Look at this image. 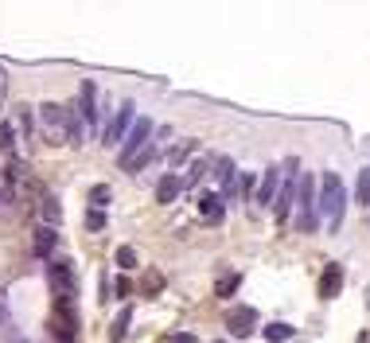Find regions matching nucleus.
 <instances>
[{"mask_svg": "<svg viewBox=\"0 0 370 343\" xmlns=\"http://www.w3.org/2000/svg\"><path fill=\"white\" fill-rule=\"evenodd\" d=\"M355 203L370 207V168H362V172H359V184H355Z\"/></svg>", "mask_w": 370, "mask_h": 343, "instance_id": "nucleus-20", "label": "nucleus"}, {"mask_svg": "<svg viewBox=\"0 0 370 343\" xmlns=\"http://www.w3.org/2000/svg\"><path fill=\"white\" fill-rule=\"evenodd\" d=\"M129 324H133V308L125 304V308H121V316L113 320V328H109V343H121V340H125V335H129Z\"/></svg>", "mask_w": 370, "mask_h": 343, "instance_id": "nucleus-18", "label": "nucleus"}, {"mask_svg": "<svg viewBox=\"0 0 370 343\" xmlns=\"http://www.w3.org/2000/svg\"><path fill=\"white\" fill-rule=\"evenodd\" d=\"M191 152H195V141H187V145H179V148H175V152H172V164H184V160L191 157Z\"/></svg>", "mask_w": 370, "mask_h": 343, "instance_id": "nucleus-26", "label": "nucleus"}, {"mask_svg": "<svg viewBox=\"0 0 370 343\" xmlns=\"http://www.w3.org/2000/svg\"><path fill=\"white\" fill-rule=\"evenodd\" d=\"M277 191H281V164H269L262 172V184H257L253 203H257V207H273V203H277Z\"/></svg>", "mask_w": 370, "mask_h": 343, "instance_id": "nucleus-10", "label": "nucleus"}, {"mask_svg": "<svg viewBox=\"0 0 370 343\" xmlns=\"http://www.w3.org/2000/svg\"><path fill=\"white\" fill-rule=\"evenodd\" d=\"M86 230H90V234H102V230H106V211L86 207Z\"/></svg>", "mask_w": 370, "mask_h": 343, "instance_id": "nucleus-23", "label": "nucleus"}, {"mask_svg": "<svg viewBox=\"0 0 370 343\" xmlns=\"http://www.w3.org/2000/svg\"><path fill=\"white\" fill-rule=\"evenodd\" d=\"M172 343H199V340H195V335H187V332H175Z\"/></svg>", "mask_w": 370, "mask_h": 343, "instance_id": "nucleus-31", "label": "nucleus"}, {"mask_svg": "<svg viewBox=\"0 0 370 343\" xmlns=\"http://www.w3.org/2000/svg\"><path fill=\"white\" fill-rule=\"evenodd\" d=\"M0 324H4V308H0Z\"/></svg>", "mask_w": 370, "mask_h": 343, "instance_id": "nucleus-32", "label": "nucleus"}, {"mask_svg": "<svg viewBox=\"0 0 370 343\" xmlns=\"http://www.w3.org/2000/svg\"><path fill=\"white\" fill-rule=\"evenodd\" d=\"M58 246V230H51V226H39L35 238H31V254L35 257H51Z\"/></svg>", "mask_w": 370, "mask_h": 343, "instance_id": "nucleus-14", "label": "nucleus"}, {"mask_svg": "<svg viewBox=\"0 0 370 343\" xmlns=\"http://www.w3.org/2000/svg\"><path fill=\"white\" fill-rule=\"evenodd\" d=\"M199 215L211 218V223H223V199L214 196V191H211V196H203V199H199Z\"/></svg>", "mask_w": 370, "mask_h": 343, "instance_id": "nucleus-17", "label": "nucleus"}, {"mask_svg": "<svg viewBox=\"0 0 370 343\" xmlns=\"http://www.w3.org/2000/svg\"><path fill=\"white\" fill-rule=\"evenodd\" d=\"M184 196V176H175V172H164V176L156 180V203H175V199Z\"/></svg>", "mask_w": 370, "mask_h": 343, "instance_id": "nucleus-12", "label": "nucleus"}, {"mask_svg": "<svg viewBox=\"0 0 370 343\" xmlns=\"http://www.w3.org/2000/svg\"><path fill=\"white\" fill-rule=\"evenodd\" d=\"M339 289H343V269H339V262H328L320 273V296L331 301V296H339Z\"/></svg>", "mask_w": 370, "mask_h": 343, "instance_id": "nucleus-13", "label": "nucleus"}, {"mask_svg": "<svg viewBox=\"0 0 370 343\" xmlns=\"http://www.w3.org/2000/svg\"><path fill=\"white\" fill-rule=\"evenodd\" d=\"M0 152H12V125L0 121Z\"/></svg>", "mask_w": 370, "mask_h": 343, "instance_id": "nucleus-29", "label": "nucleus"}, {"mask_svg": "<svg viewBox=\"0 0 370 343\" xmlns=\"http://www.w3.org/2000/svg\"><path fill=\"white\" fill-rule=\"evenodd\" d=\"M113 262H117V269H136V250L133 246H117Z\"/></svg>", "mask_w": 370, "mask_h": 343, "instance_id": "nucleus-21", "label": "nucleus"}, {"mask_svg": "<svg viewBox=\"0 0 370 343\" xmlns=\"http://www.w3.org/2000/svg\"><path fill=\"white\" fill-rule=\"evenodd\" d=\"M31 129H35V118H31V109H24V113H19V133L31 137Z\"/></svg>", "mask_w": 370, "mask_h": 343, "instance_id": "nucleus-28", "label": "nucleus"}, {"mask_svg": "<svg viewBox=\"0 0 370 343\" xmlns=\"http://www.w3.org/2000/svg\"><path fill=\"white\" fill-rule=\"evenodd\" d=\"M253 324H257V312H253V308H242V312L230 316V332H234V335H250Z\"/></svg>", "mask_w": 370, "mask_h": 343, "instance_id": "nucleus-16", "label": "nucleus"}, {"mask_svg": "<svg viewBox=\"0 0 370 343\" xmlns=\"http://www.w3.org/2000/svg\"><path fill=\"white\" fill-rule=\"evenodd\" d=\"M296 191H300V160L289 157V160L281 164V191H277V203H273V215H277V223H289V218H292Z\"/></svg>", "mask_w": 370, "mask_h": 343, "instance_id": "nucleus-2", "label": "nucleus"}, {"mask_svg": "<svg viewBox=\"0 0 370 343\" xmlns=\"http://www.w3.org/2000/svg\"><path fill=\"white\" fill-rule=\"evenodd\" d=\"M109 199H113L109 184H94V187H90V207H94V211H106V207H109Z\"/></svg>", "mask_w": 370, "mask_h": 343, "instance_id": "nucleus-19", "label": "nucleus"}, {"mask_svg": "<svg viewBox=\"0 0 370 343\" xmlns=\"http://www.w3.org/2000/svg\"><path fill=\"white\" fill-rule=\"evenodd\" d=\"M152 145V121L148 118H136V125L129 129V137L121 141V152H117V168H133V160L145 152V148Z\"/></svg>", "mask_w": 370, "mask_h": 343, "instance_id": "nucleus-4", "label": "nucleus"}, {"mask_svg": "<svg viewBox=\"0 0 370 343\" xmlns=\"http://www.w3.org/2000/svg\"><path fill=\"white\" fill-rule=\"evenodd\" d=\"M51 335H55L58 343H74V335H78V308H74V301H55Z\"/></svg>", "mask_w": 370, "mask_h": 343, "instance_id": "nucleus-6", "label": "nucleus"}, {"mask_svg": "<svg viewBox=\"0 0 370 343\" xmlns=\"http://www.w3.org/2000/svg\"><path fill=\"white\" fill-rule=\"evenodd\" d=\"M211 176H214V187L218 196H238V172H234V160L230 157H218L211 164Z\"/></svg>", "mask_w": 370, "mask_h": 343, "instance_id": "nucleus-9", "label": "nucleus"}, {"mask_svg": "<svg viewBox=\"0 0 370 343\" xmlns=\"http://www.w3.org/2000/svg\"><path fill=\"white\" fill-rule=\"evenodd\" d=\"M39 211H43V226H58V223H63V203H58L51 191L39 196Z\"/></svg>", "mask_w": 370, "mask_h": 343, "instance_id": "nucleus-15", "label": "nucleus"}, {"mask_svg": "<svg viewBox=\"0 0 370 343\" xmlns=\"http://www.w3.org/2000/svg\"><path fill=\"white\" fill-rule=\"evenodd\" d=\"M207 168H211V164H207V160H195V164H191V172H187V176H184V191H187V187H195V184H199V180L207 176Z\"/></svg>", "mask_w": 370, "mask_h": 343, "instance_id": "nucleus-25", "label": "nucleus"}, {"mask_svg": "<svg viewBox=\"0 0 370 343\" xmlns=\"http://www.w3.org/2000/svg\"><path fill=\"white\" fill-rule=\"evenodd\" d=\"M94 98H97V86L94 82H82V86H78V118H82V125H90L94 129L97 125V106H94Z\"/></svg>", "mask_w": 370, "mask_h": 343, "instance_id": "nucleus-11", "label": "nucleus"}, {"mask_svg": "<svg viewBox=\"0 0 370 343\" xmlns=\"http://www.w3.org/2000/svg\"><path fill=\"white\" fill-rule=\"evenodd\" d=\"M316 191H320V180L312 176H300V191H296V207H300V215H296V230L312 234L316 223H320V207H316Z\"/></svg>", "mask_w": 370, "mask_h": 343, "instance_id": "nucleus-3", "label": "nucleus"}, {"mask_svg": "<svg viewBox=\"0 0 370 343\" xmlns=\"http://www.w3.org/2000/svg\"><path fill=\"white\" fill-rule=\"evenodd\" d=\"M316 207H320V218L328 223V230H339V226H343V211H347V191H343L339 172H323V176H320Z\"/></svg>", "mask_w": 370, "mask_h": 343, "instance_id": "nucleus-1", "label": "nucleus"}, {"mask_svg": "<svg viewBox=\"0 0 370 343\" xmlns=\"http://www.w3.org/2000/svg\"><path fill=\"white\" fill-rule=\"evenodd\" d=\"M262 335H265L269 343H281V340H292V328H289V324H269Z\"/></svg>", "mask_w": 370, "mask_h": 343, "instance_id": "nucleus-24", "label": "nucleus"}, {"mask_svg": "<svg viewBox=\"0 0 370 343\" xmlns=\"http://www.w3.org/2000/svg\"><path fill=\"white\" fill-rule=\"evenodd\" d=\"M113 293H117V301H125L129 293H133V285L125 281V277H117V285H113Z\"/></svg>", "mask_w": 370, "mask_h": 343, "instance_id": "nucleus-30", "label": "nucleus"}, {"mask_svg": "<svg viewBox=\"0 0 370 343\" xmlns=\"http://www.w3.org/2000/svg\"><path fill=\"white\" fill-rule=\"evenodd\" d=\"M250 191H253V176H250V172H238V196L250 199Z\"/></svg>", "mask_w": 370, "mask_h": 343, "instance_id": "nucleus-27", "label": "nucleus"}, {"mask_svg": "<svg viewBox=\"0 0 370 343\" xmlns=\"http://www.w3.org/2000/svg\"><path fill=\"white\" fill-rule=\"evenodd\" d=\"M47 281L55 289V301H74L78 293V277H74V265L67 257H51L47 262Z\"/></svg>", "mask_w": 370, "mask_h": 343, "instance_id": "nucleus-5", "label": "nucleus"}, {"mask_svg": "<svg viewBox=\"0 0 370 343\" xmlns=\"http://www.w3.org/2000/svg\"><path fill=\"white\" fill-rule=\"evenodd\" d=\"M67 113H70V106H58V102H43L39 106V118H43V125H47V133H51V145H58V141H67Z\"/></svg>", "mask_w": 370, "mask_h": 343, "instance_id": "nucleus-7", "label": "nucleus"}, {"mask_svg": "<svg viewBox=\"0 0 370 343\" xmlns=\"http://www.w3.org/2000/svg\"><path fill=\"white\" fill-rule=\"evenodd\" d=\"M133 125H136V106H133V102H121V109H117L113 121L106 125L102 141H106V145H117V141L129 137V129H133Z\"/></svg>", "mask_w": 370, "mask_h": 343, "instance_id": "nucleus-8", "label": "nucleus"}, {"mask_svg": "<svg viewBox=\"0 0 370 343\" xmlns=\"http://www.w3.org/2000/svg\"><path fill=\"white\" fill-rule=\"evenodd\" d=\"M238 285H242V277H238V273H226L223 281L214 285V296H223V301H226V296H234V289H238Z\"/></svg>", "mask_w": 370, "mask_h": 343, "instance_id": "nucleus-22", "label": "nucleus"}]
</instances>
